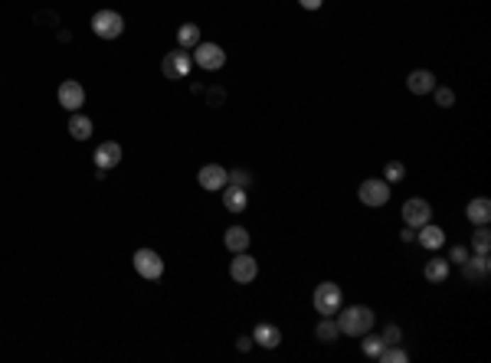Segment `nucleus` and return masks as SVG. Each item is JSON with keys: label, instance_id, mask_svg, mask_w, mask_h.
Masks as SVG:
<instances>
[{"label": "nucleus", "instance_id": "72a5a7b5", "mask_svg": "<svg viewBox=\"0 0 491 363\" xmlns=\"http://www.w3.org/2000/svg\"><path fill=\"white\" fill-rule=\"evenodd\" d=\"M298 4H302L305 10H321L324 7V0H298Z\"/></svg>", "mask_w": 491, "mask_h": 363}, {"label": "nucleus", "instance_id": "ddd939ff", "mask_svg": "<svg viewBox=\"0 0 491 363\" xmlns=\"http://www.w3.org/2000/svg\"><path fill=\"white\" fill-rule=\"evenodd\" d=\"M220 194H223V210H229V213H243L246 206H249V190H246V186L226 184Z\"/></svg>", "mask_w": 491, "mask_h": 363}, {"label": "nucleus", "instance_id": "4468645a", "mask_svg": "<svg viewBox=\"0 0 491 363\" xmlns=\"http://www.w3.org/2000/svg\"><path fill=\"white\" fill-rule=\"evenodd\" d=\"M416 242L423 245V249H429V252H436V249H442V245H446V233H442V229L429 220L426 226L416 229Z\"/></svg>", "mask_w": 491, "mask_h": 363}, {"label": "nucleus", "instance_id": "f257e3e1", "mask_svg": "<svg viewBox=\"0 0 491 363\" xmlns=\"http://www.w3.org/2000/svg\"><path fill=\"white\" fill-rule=\"evenodd\" d=\"M338 330L341 334H348V337H364L367 330H373V321H377V314L367 308V304H351V308H344L341 304L338 311Z\"/></svg>", "mask_w": 491, "mask_h": 363}, {"label": "nucleus", "instance_id": "f8f14e48", "mask_svg": "<svg viewBox=\"0 0 491 363\" xmlns=\"http://www.w3.org/2000/svg\"><path fill=\"white\" fill-rule=\"evenodd\" d=\"M121 164V144L118 141H102L95 147V167L99 170H111Z\"/></svg>", "mask_w": 491, "mask_h": 363}, {"label": "nucleus", "instance_id": "1a4fd4ad", "mask_svg": "<svg viewBox=\"0 0 491 363\" xmlns=\"http://www.w3.org/2000/svg\"><path fill=\"white\" fill-rule=\"evenodd\" d=\"M429 220H432V206H429V200H423V196H413V200L403 203V223H407L409 229L426 226Z\"/></svg>", "mask_w": 491, "mask_h": 363}, {"label": "nucleus", "instance_id": "6ab92c4d", "mask_svg": "<svg viewBox=\"0 0 491 363\" xmlns=\"http://www.w3.org/2000/svg\"><path fill=\"white\" fill-rule=\"evenodd\" d=\"M69 135L76 141H89L92 138V118L82 111H69Z\"/></svg>", "mask_w": 491, "mask_h": 363}, {"label": "nucleus", "instance_id": "393cba45", "mask_svg": "<svg viewBox=\"0 0 491 363\" xmlns=\"http://www.w3.org/2000/svg\"><path fill=\"white\" fill-rule=\"evenodd\" d=\"M377 360H380V363H407L409 354H407V350H403L399 344H387V347L380 350V354H377Z\"/></svg>", "mask_w": 491, "mask_h": 363}, {"label": "nucleus", "instance_id": "a878e982", "mask_svg": "<svg viewBox=\"0 0 491 363\" xmlns=\"http://www.w3.org/2000/svg\"><path fill=\"white\" fill-rule=\"evenodd\" d=\"M383 347H387V344H383V337H380V334H370V330H367L364 340H360V350H364V357H373V360H377V354H380Z\"/></svg>", "mask_w": 491, "mask_h": 363}, {"label": "nucleus", "instance_id": "c85d7f7f", "mask_svg": "<svg viewBox=\"0 0 491 363\" xmlns=\"http://www.w3.org/2000/svg\"><path fill=\"white\" fill-rule=\"evenodd\" d=\"M468 255H472V249H468V245H452V249H449V259H446V262H449V265H462Z\"/></svg>", "mask_w": 491, "mask_h": 363}, {"label": "nucleus", "instance_id": "20e7f679", "mask_svg": "<svg viewBox=\"0 0 491 363\" xmlns=\"http://www.w3.org/2000/svg\"><path fill=\"white\" fill-rule=\"evenodd\" d=\"M190 60L200 69H206V72H216V69L226 66V50H223L220 43H197Z\"/></svg>", "mask_w": 491, "mask_h": 363}, {"label": "nucleus", "instance_id": "7ed1b4c3", "mask_svg": "<svg viewBox=\"0 0 491 363\" xmlns=\"http://www.w3.org/2000/svg\"><path fill=\"white\" fill-rule=\"evenodd\" d=\"M92 33L99 40H118L125 33V17H121L118 10H99L92 17Z\"/></svg>", "mask_w": 491, "mask_h": 363}, {"label": "nucleus", "instance_id": "f3484780", "mask_svg": "<svg viewBox=\"0 0 491 363\" xmlns=\"http://www.w3.org/2000/svg\"><path fill=\"white\" fill-rule=\"evenodd\" d=\"M253 340L259 347H265V350H275V347L282 344V330L275 328V324H269V321H259L255 324V330H253Z\"/></svg>", "mask_w": 491, "mask_h": 363}, {"label": "nucleus", "instance_id": "c756f323", "mask_svg": "<svg viewBox=\"0 0 491 363\" xmlns=\"http://www.w3.org/2000/svg\"><path fill=\"white\" fill-rule=\"evenodd\" d=\"M206 92V105H213V108H220L223 101H226V89H220V85H213V89H204Z\"/></svg>", "mask_w": 491, "mask_h": 363}, {"label": "nucleus", "instance_id": "b1692460", "mask_svg": "<svg viewBox=\"0 0 491 363\" xmlns=\"http://www.w3.org/2000/svg\"><path fill=\"white\" fill-rule=\"evenodd\" d=\"M472 252H478V255H488L491 252V233H488V226H478L472 233Z\"/></svg>", "mask_w": 491, "mask_h": 363}, {"label": "nucleus", "instance_id": "aec40b11", "mask_svg": "<svg viewBox=\"0 0 491 363\" xmlns=\"http://www.w3.org/2000/svg\"><path fill=\"white\" fill-rule=\"evenodd\" d=\"M223 242H226L229 252H246L249 242H253V236H249V229L246 226H229L226 236H223Z\"/></svg>", "mask_w": 491, "mask_h": 363}, {"label": "nucleus", "instance_id": "2f4dec72", "mask_svg": "<svg viewBox=\"0 0 491 363\" xmlns=\"http://www.w3.org/2000/svg\"><path fill=\"white\" fill-rule=\"evenodd\" d=\"M380 337H383V344H399V337H403V330H399L397 324H387Z\"/></svg>", "mask_w": 491, "mask_h": 363}, {"label": "nucleus", "instance_id": "4be33fe9", "mask_svg": "<svg viewBox=\"0 0 491 363\" xmlns=\"http://www.w3.org/2000/svg\"><path fill=\"white\" fill-rule=\"evenodd\" d=\"M314 337L321 340V344H334V340L341 337L338 321H334V318H321V321H318V328H314Z\"/></svg>", "mask_w": 491, "mask_h": 363}, {"label": "nucleus", "instance_id": "a211bd4d", "mask_svg": "<svg viewBox=\"0 0 491 363\" xmlns=\"http://www.w3.org/2000/svg\"><path fill=\"white\" fill-rule=\"evenodd\" d=\"M407 89L413 95H429L436 89V76H432L429 69H413L407 76Z\"/></svg>", "mask_w": 491, "mask_h": 363}, {"label": "nucleus", "instance_id": "39448f33", "mask_svg": "<svg viewBox=\"0 0 491 363\" xmlns=\"http://www.w3.org/2000/svg\"><path fill=\"white\" fill-rule=\"evenodd\" d=\"M357 200L364 203L367 210L387 206V203H390V184H387V180H377V177L364 180V184L357 186Z\"/></svg>", "mask_w": 491, "mask_h": 363}, {"label": "nucleus", "instance_id": "9b49d317", "mask_svg": "<svg viewBox=\"0 0 491 363\" xmlns=\"http://www.w3.org/2000/svg\"><path fill=\"white\" fill-rule=\"evenodd\" d=\"M197 184L204 186V190H210V194H216V190H223V186L229 184V170L220 167V164H206V167H200V174H197Z\"/></svg>", "mask_w": 491, "mask_h": 363}, {"label": "nucleus", "instance_id": "f704fd0d", "mask_svg": "<svg viewBox=\"0 0 491 363\" xmlns=\"http://www.w3.org/2000/svg\"><path fill=\"white\" fill-rule=\"evenodd\" d=\"M399 239H403V242H416V229H403V233H399Z\"/></svg>", "mask_w": 491, "mask_h": 363}, {"label": "nucleus", "instance_id": "dca6fc26", "mask_svg": "<svg viewBox=\"0 0 491 363\" xmlns=\"http://www.w3.org/2000/svg\"><path fill=\"white\" fill-rule=\"evenodd\" d=\"M465 216H468V223H472V226H488V220H491V200H488V196H475V200H468Z\"/></svg>", "mask_w": 491, "mask_h": 363}, {"label": "nucleus", "instance_id": "2eb2a0df", "mask_svg": "<svg viewBox=\"0 0 491 363\" xmlns=\"http://www.w3.org/2000/svg\"><path fill=\"white\" fill-rule=\"evenodd\" d=\"M458 269H462V275H465L468 281H478V279H488V272H491V259L488 255H468L465 262L458 265Z\"/></svg>", "mask_w": 491, "mask_h": 363}, {"label": "nucleus", "instance_id": "f03ea898", "mask_svg": "<svg viewBox=\"0 0 491 363\" xmlns=\"http://www.w3.org/2000/svg\"><path fill=\"white\" fill-rule=\"evenodd\" d=\"M311 301H314V311L321 314V318H334L341 311V304H344V291L334 281H321V285L314 288Z\"/></svg>", "mask_w": 491, "mask_h": 363}, {"label": "nucleus", "instance_id": "7c9ffc66", "mask_svg": "<svg viewBox=\"0 0 491 363\" xmlns=\"http://www.w3.org/2000/svg\"><path fill=\"white\" fill-rule=\"evenodd\" d=\"M229 184L246 186V190H249V184H253V174H249V170H233V174H229Z\"/></svg>", "mask_w": 491, "mask_h": 363}, {"label": "nucleus", "instance_id": "412c9836", "mask_svg": "<svg viewBox=\"0 0 491 363\" xmlns=\"http://www.w3.org/2000/svg\"><path fill=\"white\" fill-rule=\"evenodd\" d=\"M449 272H452V265L446 262V259H429L423 275H426V281H432V285H442V281L449 279Z\"/></svg>", "mask_w": 491, "mask_h": 363}, {"label": "nucleus", "instance_id": "0eeeda50", "mask_svg": "<svg viewBox=\"0 0 491 363\" xmlns=\"http://www.w3.org/2000/svg\"><path fill=\"white\" fill-rule=\"evenodd\" d=\"M190 69H194V60H190V52L187 50H174V52H167L161 60V72H164V79H187L190 76Z\"/></svg>", "mask_w": 491, "mask_h": 363}, {"label": "nucleus", "instance_id": "5701e85b", "mask_svg": "<svg viewBox=\"0 0 491 363\" xmlns=\"http://www.w3.org/2000/svg\"><path fill=\"white\" fill-rule=\"evenodd\" d=\"M177 43H180V50H194L197 43H204V40H200V26H197V23H184L177 30Z\"/></svg>", "mask_w": 491, "mask_h": 363}, {"label": "nucleus", "instance_id": "bb28decb", "mask_svg": "<svg viewBox=\"0 0 491 363\" xmlns=\"http://www.w3.org/2000/svg\"><path fill=\"white\" fill-rule=\"evenodd\" d=\"M403 177H407V164L403 161H390L387 167H383V180H387V184H399Z\"/></svg>", "mask_w": 491, "mask_h": 363}, {"label": "nucleus", "instance_id": "423d86ee", "mask_svg": "<svg viewBox=\"0 0 491 363\" xmlns=\"http://www.w3.org/2000/svg\"><path fill=\"white\" fill-rule=\"evenodd\" d=\"M131 262H135V272L144 281H158L164 275V259L154 249H138Z\"/></svg>", "mask_w": 491, "mask_h": 363}, {"label": "nucleus", "instance_id": "6e6552de", "mask_svg": "<svg viewBox=\"0 0 491 363\" xmlns=\"http://www.w3.org/2000/svg\"><path fill=\"white\" fill-rule=\"evenodd\" d=\"M259 275V262H255L249 252H233V262H229V279L236 285H249Z\"/></svg>", "mask_w": 491, "mask_h": 363}, {"label": "nucleus", "instance_id": "9d476101", "mask_svg": "<svg viewBox=\"0 0 491 363\" xmlns=\"http://www.w3.org/2000/svg\"><path fill=\"white\" fill-rule=\"evenodd\" d=\"M56 99H60V105L66 111H82V105H85L82 82H76V79H66V82H60V92H56Z\"/></svg>", "mask_w": 491, "mask_h": 363}, {"label": "nucleus", "instance_id": "473e14b6", "mask_svg": "<svg viewBox=\"0 0 491 363\" xmlns=\"http://www.w3.org/2000/svg\"><path fill=\"white\" fill-rule=\"evenodd\" d=\"M255 347V340L253 337H236V350L239 354H246V350H253Z\"/></svg>", "mask_w": 491, "mask_h": 363}, {"label": "nucleus", "instance_id": "cd10ccee", "mask_svg": "<svg viewBox=\"0 0 491 363\" xmlns=\"http://www.w3.org/2000/svg\"><path fill=\"white\" fill-rule=\"evenodd\" d=\"M432 95H436V105H439V108H452V105H456V92H452V89H442V85H436V89H432Z\"/></svg>", "mask_w": 491, "mask_h": 363}]
</instances>
